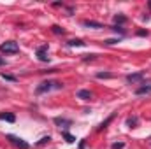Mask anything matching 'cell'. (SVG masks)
Masks as SVG:
<instances>
[{
	"mask_svg": "<svg viewBox=\"0 0 151 149\" xmlns=\"http://www.w3.org/2000/svg\"><path fill=\"white\" fill-rule=\"evenodd\" d=\"M62 88H63V82H62V81L47 79V81H42L40 84H37L35 95H44V93H49V91H53V90H62Z\"/></svg>",
	"mask_w": 151,
	"mask_h": 149,
	"instance_id": "6da1fadb",
	"label": "cell"
},
{
	"mask_svg": "<svg viewBox=\"0 0 151 149\" xmlns=\"http://www.w3.org/2000/svg\"><path fill=\"white\" fill-rule=\"evenodd\" d=\"M0 53H5V54H16V53H19V44L14 42V40H7V42L0 44Z\"/></svg>",
	"mask_w": 151,
	"mask_h": 149,
	"instance_id": "7a4b0ae2",
	"label": "cell"
},
{
	"mask_svg": "<svg viewBox=\"0 0 151 149\" xmlns=\"http://www.w3.org/2000/svg\"><path fill=\"white\" fill-rule=\"evenodd\" d=\"M5 139L12 144V146H16V148H19V149H30V144L27 142V140H23L21 137H16V135H5Z\"/></svg>",
	"mask_w": 151,
	"mask_h": 149,
	"instance_id": "3957f363",
	"label": "cell"
},
{
	"mask_svg": "<svg viewBox=\"0 0 151 149\" xmlns=\"http://www.w3.org/2000/svg\"><path fill=\"white\" fill-rule=\"evenodd\" d=\"M47 49H49V46H47V44H42V46H39L37 49H35V54H37V58L40 60V62H49Z\"/></svg>",
	"mask_w": 151,
	"mask_h": 149,
	"instance_id": "277c9868",
	"label": "cell"
},
{
	"mask_svg": "<svg viewBox=\"0 0 151 149\" xmlns=\"http://www.w3.org/2000/svg\"><path fill=\"white\" fill-rule=\"evenodd\" d=\"M144 77H146V72H135V74H128L125 79H127V82H130V84H137V82H142Z\"/></svg>",
	"mask_w": 151,
	"mask_h": 149,
	"instance_id": "5b68a950",
	"label": "cell"
},
{
	"mask_svg": "<svg viewBox=\"0 0 151 149\" xmlns=\"http://www.w3.org/2000/svg\"><path fill=\"white\" fill-rule=\"evenodd\" d=\"M53 123L56 125V126H63V128H69V126H72V119H69V117H60V116H56L55 119H53Z\"/></svg>",
	"mask_w": 151,
	"mask_h": 149,
	"instance_id": "8992f818",
	"label": "cell"
},
{
	"mask_svg": "<svg viewBox=\"0 0 151 149\" xmlns=\"http://www.w3.org/2000/svg\"><path fill=\"white\" fill-rule=\"evenodd\" d=\"M135 95L137 97H142V95H151V84H142L135 90Z\"/></svg>",
	"mask_w": 151,
	"mask_h": 149,
	"instance_id": "52a82bcc",
	"label": "cell"
},
{
	"mask_svg": "<svg viewBox=\"0 0 151 149\" xmlns=\"http://www.w3.org/2000/svg\"><path fill=\"white\" fill-rule=\"evenodd\" d=\"M83 27H88V28H106L102 23H99V21H93V19H84L83 21Z\"/></svg>",
	"mask_w": 151,
	"mask_h": 149,
	"instance_id": "ba28073f",
	"label": "cell"
},
{
	"mask_svg": "<svg viewBox=\"0 0 151 149\" xmlns=\"http://www.w3.org/2000/svg\"><path fill=\"white\" fill-rule=\"evenodd\" d=\"M76 97H77V98H81V100H91V97H93V95H91V91H90V90H79V91L76 93Z\"/></svg>",
	"mask_w": 151,
	"mask_h": 149,
	"instance_id": "9c48e42d",
	"label": "cell"
},
{
	"mask_svg": "<svg viewBox=\"0 0 151 149\" xmlns=\"http://www.w3.org/2000/svg\"><path fill=\"white\" fill-rule=\"evenodd\" d=\"M0 119L2 121H7V123H14L16 121V116L12 112H0Z\"/></svg>",
	"mask_w": 151,
	"mask_h": 149,
	"instance_id": "30bf717a",
	"label": "cell"
},
{
	"mask_svg": "<svg viewBox=\"0 0 151 149\" xmlns=\"http://www.w3.org/2000/svg\"><path fill=\"white\" fill-rule=\"evenodd\" d=\"M125 123H127V126H128V128H135V126L139 125V117H137V116H128Z\"/></svg>",
	"mask_w": 151,
	"mask_h": 149,
	"instance_id": "8fae6325",
	"label": "cell"
},
{
	"mask_svg": "<svg viewBox=\"0 0 151 149\" xmlns=\"http://www.w3.org/2000/svg\"><path fill=\"white\" fill-rule=\"evenodd\" d=\"M113 21H114V25L121 27V25H125V23H127V16H125V14H114Z\"/></svg>",
	"mask_w": 151,
	"mask_h": 149,
	"instance_id": "7c38bea8",
	"label": "cell"
},
{
	"mask_svg": "<svg viewBox=\"0 0 151 149\" xmlns=\"http://www.w3.org/2000/svg\"><path fill=\"white\" fill-rule=\"evenodd\" d=\"M67 44H69L70 47H83V46H84L86 42H83L81 39H70V40H69Z\"/></svg>",
	"mask_w": 151,
	"mask_h": 149,
	"instance_id": "4fadbf2b",
	"label": "cell"
},
{
	"mask_svg": "<svg viewBox=\"0 0 151 149\" xmlns=\"http://www.w3.org/2000/svg\"><path fill=\"white\" fill-rule=\"evenodd\" d=\"M62 137H63L69 144H74V142H76V137H74V135H70L67 130H63V132H62Z\"/></svg>",
	"mask_w": 151,
	"mask_h": 149,
	"instance_id": "5bb4252c",
	"label": "cell"
},
{
	"mask_svg": "<svg viewBox=\"0 0 151 149\" xmlns=\"http://www.w3.org/2000/svg\"><path fill=\"white\" fill-rule=\"evenodd\" d=\"M51 32L56 34V35H65V30H63L62 27H58V25H53V27H51Z\"/></svg>",
	"mask_w": 151,
	"mask_h": 149,
	"instance_id": "9a60e30c",
	"label": "cell"
},
{
	"mask_svg": "<svg viewBox=\"0 0 151 149\" xmlns=\"http://www.w3.org/2000/svg\"><path fill=\"white\" fill-rule=\"evenodd\" d=\"M113 119H114V114H111V116H109L106 121H102V123H100V126H99V132H100V130H104V128H107V125H109Z\"/></svg>",
	"mask_w": 151,
	"mask_h": 149,
	"instance_id": "2e32d148",
	"label": "cell"
},
{
	"mask_svg": "<svg viewBox=\"0 0 151 149\" xmlns=\"http://www.w3.org/2000/svg\"><path fill=\"white\" fill-rule=\"evenodd\" d=\"M111 30L116 32V34H119V35H125V34H127V30H125L123 27H118V25H113V27H111Z\"/></svg>",
	"mask_w": 151,
	"mask_h": 149,
	"instance_id": "e0dca14e",
	"label": "cell"
},
{
	"mask_svg": "<svg viewBox=\"0 0 151 149\" xmlns=\"http://www.w3.org/2000/svg\"><path fill=\"white\" fill-rule=\"evenodd\" d=\"M97 79H111V77H114L111 72H97Z\"/></svg>",
	"mask_w": 151,
	"mask_h": 149,
	"instance_id": "ac0fdd59",
	"label": "cell"
},
{
	"mask_svg": "<svg viewBox=\"0 0 151 149\" xmlns=\"http://www.w3.org/2000/svg\"><path fill=\"white\" fill-rule=\"evenodd\" d=\"M2 79H5V81H11V82H16L18 81V77L16 75H11V74H5V72H2Z\"/></svg>",
	"mask_w": 151,
	"mask_h": 149,
	"instance_id": "d6986e66",
	"label": "cell"
},
{
	"mask_svg": "<svg viewBox=\"0 0 151 149\" xmlns=\"http://www.w3.org/2000/svg\"><path fill=\"white\" fill-rule=\"evenodd\" d=\"M97 58V54H83V62H90V60H95Z\"/></svg>",
	"mask_w": 151,
	"mask_h": 149,
	"instance_id": "ffe728a7",
	"label": "cell"
},
{
	"mask_svg": "<svg viewBox=\"0 0 151 149\" xmlns=\"http://www.w3.org/2000/svg\"><path fill=\"white\" fill-rule=\"evenodd\" d=\"M49 140H51V137H49V135H47V137H42V139L37 142V146H44V144H47Z\"/></svg>",
	"mask_w": 151,
	"mask_h": 149,
	"instance_id": "44dd1931",
	"label": "cell"
},
{
	"mask_svg": "<svg viewBox=\"0 0 151 149\" xmlns=\"http://www.w3.org/2000/svg\"><path fill=\"white\" fill-rule=\"evenodd\" d=\"M125 148V142H114L111 144V149H123Z\"/></svg>",
	"mask_w": 151,
	"mask_h": 149,
	"instance_id": "7402d4cb",
	"label": "cell"
},
{
	"mask_svg": "<svg viewBox=\"0 0 151 149\" xmlns=\"http://www.w3.org/2000/svg\"><path fill=\"white\" fill-rule=\"evenodd\" d=\"M116 42H119V37L118 39H106V40H104V44H107V46H113Z\"/></svg>",
	"mask_w": 151,
	"mask_h": 149,
	"instance_id": "603a6c76",
	"label": "cell"
},
{
	"mask_svg": "<svg viewBox=\"0 0 151 149\" xmlns=\"http://www.w3.org/2000/svg\"><path fill=\"white\" fill-rule=\"evenodd\" d=\"M137 35L139 37H144V35H148V30H137Z\"/></svg>",
	"mask_w": 151,
	"mask_h": 149,
	"instance_id": "cb8c5ba5",
	"label": "cell"
},
{
	"mask_svg": "<svg viewBox=\"0 0 151 149\" xmlns=\"http://www.w3.org/2000/svg\"><path fill=\"white\" fill-rule=\"evenodd\" d=\"M53 7H63V2H55Z\"/></svg>",
	"mask_w": 151,
	"mask_h": 149,
	"instance_id": "d4e9b609",
	"label": "cell"
},
{
	"mask_svg": "<svg viewBox=\"0 0 151 149\" xmlns=\"http://www.w3.org/2000/svg\"><path fill=\"white\" fill-rule=\"evenodd\" d=\"M4 65H5V58H2V56H0V67H4Z\"/></svg>",
	"mask_w": 151,
	"mask_h": 149,
	"instance_id": "484cf974",
	"label": "cell"
},
{
	"mask_svg": "<svg viewBox=\"0 0 151 149\" xmlns=\"http://www.w3.org/2000/svg\"><path fill=\"white\" fill-rule=\"evenodd\" d=\"M79 149H84V140H81V144H79Z\"/></svg>",
	"mask_w": 151,
	"mask_h": 149,
	"instance_id": "4316f807",
	"label": "cell"
},
{
	"mask_svg": "<svg viewBox=\"0 0 151 149\" xmlns=\"http://www.w3.org/2000/svg\"><path fill=\"white\" fill-rule=\"evenodd\" d=\"M148 7H150V9H151V0H150V2H148Z\"/></svg>",
	"mask_w": 151,
	"mask_h": 149,
	"instance_id": "83f0119b",
	"label": "cell"
},
{
	"mask_svg": "<svg viewBox=\"0 0 151 149\" xmlns=\"http://www.w3.org/2000/svg\"><path fill=\"white\" fill-rule=\"evenodd\" d=\"M150 144H151V139H150Z\"/></svg>",
	"mask_w": 151,
	"mask_h": 149,
	"instance_id": "f1b7e54d",
	"label": "cell"
}]
</instances>
